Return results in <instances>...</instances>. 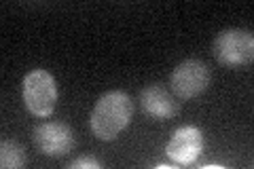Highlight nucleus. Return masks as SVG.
Masks as SVG:
<instances>
[{
  "mask_svg": "<svg viewBox=\"0 0 254 169\" xmlns=\"http://www.w3.org/2000/svg\"><path fill=\"white\" fill-rule=\"evenodd\" d=\"M133 116V102L131 98L121 89L108 91L95 102L89 125L91 131L102 142H113L127 125L131 123Z\"/></svg>",
  "mask_w": 254,
  "mask_h": 169,
  "instance_id": "f257e3e1",
  "label": "nucleus"
},
{
  "mask_svg": "<svg viewBox=\"0 0 254 169\" xmlns=\"http://www.w3.org/2000/svg\"><path fill=\"white\" fill-rule=\"evenodd\" d=\"M212 53L218 63L229 68L250 66L254 59V36L242 28H229L216 34L212 43Z\"/></svg>",
  "mask_w": 254,
  "mask_h": 169,
  "instance_id": "f03ea898",
  "label": "nucleus"
},
{
  "mask_svg": "<svg viewBox=\"0 0 254 169\" xmlns=\"http://www.w3.org/2000/svg\"><path fill=\"white\" fill-rule=\"evenodd\" d=\"M58 85H55V78L43 68H36L28 72L23 76L21 83V98L26 108L32 112L34 116H49L55 110V104H58Z\"/></svg>",
  "mask_w": 254,
  "mask_h": 169,
  "instance_id": "7ed1b4c3",
  "label": "nucleus"
},
{
  "mask_svg": "<svg viewBox=\"0 0 254 169\" xmlns=\"http://www.w3.org/2000/svg\"><path fill=\"white\" fill-rule=\"evenodd\" d=\"M210 68L205 66L201 59H185L174 68L170 76V87L172 93L178 100H190L201 95L210 85Z\"/></svg>",
  "mask_w": 254,
  "mask_h": 169,
  "instance_id": "20e7f679",
  "label": "nucleus"
},
{
  "mask_svg": "<svg viewBox=\"0 0 254 169\" xmlns=\"http://www.w3.org/2000/svg\"><path fill=\"white\" fill-rule=\"evenodd\" d=\"M32 142L47 157H64L74 148V133L66 123L47 120L38 123L32 131Z\"/></svg>",
  "mask_w": 254,
  "mask_h": 169,
  "instance_id": "39448f33",
  "label": "nucleus"
},
{
  "mask_svg": "<svg viewBox=\"0 0 254 169\" xmlns=\"http://www.w3.org/2000/svg\"><path fill=\"white\" fill-rule=\"evenodd\" d=\"M201 150H203L201 129L195 125H185L172 133L168 146H165V155L176 165H190L199 159Z\"/></svg>",
  "mask_w": 254,
  "mask_h": 169,
  "instance_id": "423d86ee",
  "label": "nucleus"
},
{
  "mask_svg": "<svg viewBox=\"0 0 254 169\" xmlns=\"http://www.w3.org/2000/svg\"><path fill=\"white\" fill-rule=\"evenodd\" d=\"M140 104H142V110L155 120H170L180 112L178 98L159 83H150L142 89Z\"/></svg>",
  "mask_w": 254,
  "mask_h": 169,
  "instance_id": "0eeeda50",
  "label": "nucleus"
},
{
  "mask_svg": "<svg viewBox=\"0 0 254 169\" xmlns=\"http://www.w3.org/2000/svg\"><path fill=\"white\" fill-rule=\"evenodd\" d=\"M26 165H28V155L21 144L15 140H2V144H0V167L19 169Z\"/></svg>",
  "mask_w": 254,
  "mask_h": 169,
  "instance_id": "6e6552de",
  "label": "nucleus"
},
{
  "mask_svg": "<svg viewBox=\"0 0 254 169\" xmlns=\"http://www.w3.org/2000/svg\"><path fill=\"white\" fill-rule=\"evenodd\" d=\"M66 167L68 169H100L102 163L98 159H93V157H78L74 161H70Z\"/></svg>",
  "mask_w": 254,
  "mask_h": 169,
  "instance_id": "1a4fd4ad",
  "label": "nucleus"
}]
</instances>
